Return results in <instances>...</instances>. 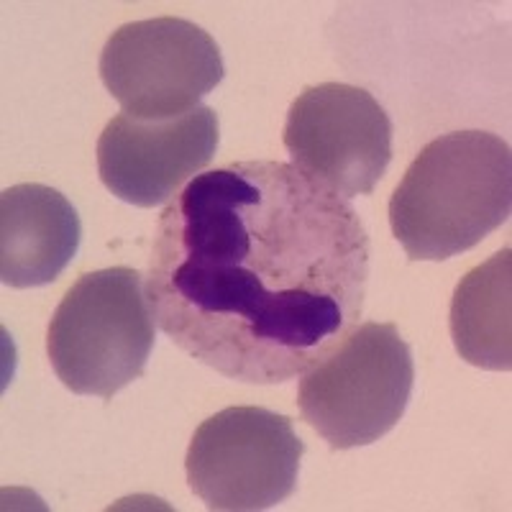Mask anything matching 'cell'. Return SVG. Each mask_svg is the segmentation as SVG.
Returning <instances> with one entry per match:
<instances>
[{
	"instance_id": "9",
	"label": "cell",
	"mask_w": 512,
	"mask_h": 512,
	"mask_svg": "<svg viewBox=\"0 0 512 512\" xmlns=\"http://www.w3.org/2000/svg\"><path fill=\"white\" fill-rule=\"evenodd\" d=\"M82 223L62 192L39 182L0 198V280L13 290L49 285L75 259Z\"/></svg>"
},
{
	"instance_id": "2",
	"label": "cell",
	"mask_w": 512,
	"mask_h": 512,
	"mask_svg": "<svg viewBox=\"0 0 512 512\" xmlns=\"http://www.w3.org/2000/svg\"><path fill=\"white\" fill-rule=\"evenodd\" d=\"M510 210V144L487 131H454L413 159L390 200V226L413 262H443L487 239Z\"/></svg>"
},
{
	"instance_id": "6",
	"label": "cell",
	"mask_w": 512,
	"mask_h": 512,
	"mask_svg": "<svg viewBox=\"0 0 512 512\" xmlns=\"http://www.w3.org/2000/svg\"><path fill=\"white\" fill-rule=\"evenodd\" d=\"M223 57L208 31L162 16L113 31L100 54V80L139 121H169L198 108L223 80Z\"/></svg>"
},
{
	"instance_id": "5",
	"label": "cell",
	"mask_w": 512,
	"mask_h": 512,
	"mask_svg": "<svg viewBox=\"0 0 512 512\" xmlns=\"http://www.w3.org/2000/svg\"><path fill=\"white\" fill-rule=\"evenodd\" d=\"M303 454L305 443L287 415L226 408L195 431L185 472L208 510L256 512L295 495Z\"/></svg>"
},
{
	"instance_id": "10",
	"label": "cell",
	"mask_w": 512,
	"mask_h": 512,
	"mask_svg": "<svg viewBox=\"0 0 512 512\" xmlns=\"http://www.w3.org/2000/svg\"><path fill=\"white\" fill-rule=\"evenodd\" d=\"M512 251H497L456 285L448 326L464 361L489 372L512 369Z\"/></svg>"
},
{
	"instance_id": "3",
	"label": "cell",
	"mask_w": 512,
	"mask_h": 512,
	"mask_svg": "<svg viewBox=\"0 0 512 512\" xmlns=\"http://www.w3.org/2000/svg\"><path fill=\"white\" fill-rule=\"evenodd\" d=\"M152 349L154 313L136 269L82 274L49 323V361L75 395L111 400L144 374Z\"/></svg>"
},
{
	"instance_id": "1",
	"label": "cell",
	"mask_w": 512,
	"mask_h": 512,
	"mask_svg": "<svg viewBox=\"0 0 512 512\" xmlns=\"http://www.w3.org/2000/svg\"><path fill=\"white\" fill-rule=\"evenodd\" d=\"M367 285L369 236L349 200L292 164L233 162L169 200L144 290L192 359L282 384L344 341Z\"/></svg>"
},
{
	"instance_id": "4",
	"label": "cell",
	"mask_w": 512,
	"mask_h": 512,
	"mask_svg": "<svg viewBox=\"0 0 512 512\" xmlns=\"http://www.w3.org/2000/svg\"><path fill=\"white\" fill-rule=\"evenodd\" d=\"M413 384V351L395 323H364L303 374L297 405L328 446L346 451L387 436L408 410Z\"/></svg>"
},
{
	"instance_id": "8",
	"label": "cell",
	"mask_w": 512,
	"mask_h": 512,
	"mask_svg": "<svg viewBox=\"0 0 512 512\" xmlns=\"http://www.w3.org/2000/svg\"><path fill=\"white\" fill-rule=\"evenodd\" d=\"M221 123L210 105L169 121L113 118L98 139L100 182L118 200L154 208L172 200L216 157Z\"/></svg>"
},
{
	"instance_id": "7",
	"label": "cell",
	"mask_w": 512,
	"mask_h": 512,
	"mask_svg": "<svg viewBox=\"0 0 512 512\" xmlns=\"http://www.w3.org/2000/svg\"><path fill=\"white\" fill-rule=\"evenodd\" d=\"M292 167L341 198L372 195L392 162V121L372 93L344 82L305 88L282 134Z\"/></svg>"
}]
</instances>
